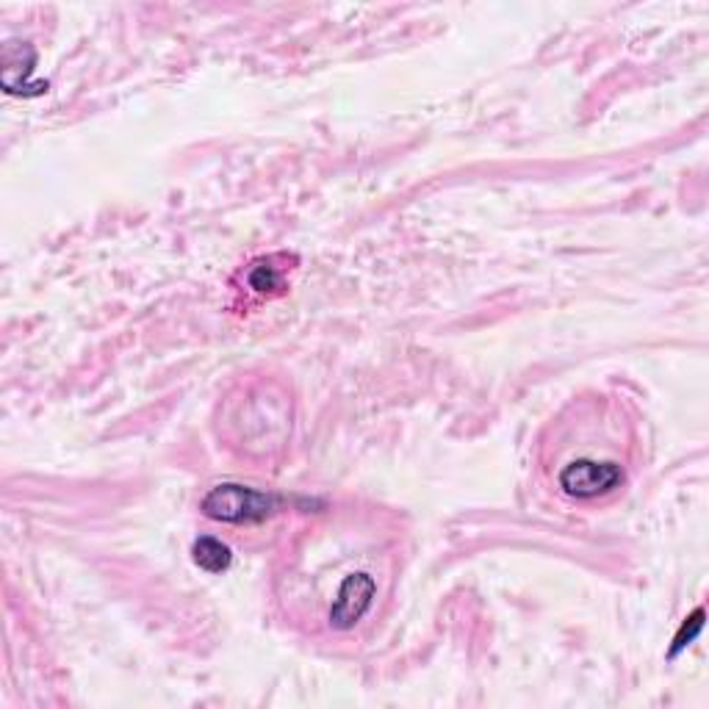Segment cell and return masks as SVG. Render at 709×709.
<instances>
[{
  "mask_svg": "<svg viewBox=\"0 0 709 709\" xmlns=\"http://www.w3.org/2000/svg\"><path fill=\"white\" fill-rule=\"evenodd\" d=\"M278 261V255L272 258H261V261H255L247 272V285L253 289L255 294H264V297H272V294L283 292V269L274 267Z\"/></svg>",
  "mask_w": 709,
  "mask_h": 709,
  "instance_id": "obj_5",
  "label": "cell"
},
{
  "mask_svg": "<svg viewBox=\"0 0 709 709\" xmlns=\"http://www.w3.org/2000/svg\"><path fill=\"white\" fill-rule=\"evenodd\" d=\"M377 583L369 574H350L344 583L339 585V594H335L333 607H330V624L333 629L346 632L358 624L369 612L371 601H375Z\"/></svg>",
  "mask_w": 709,
  "mask_h": 709,
  "instance_id": "obj_3",
  "label": "cell"
},
{
  "mask_svg": "<svg viewBox=\"0 0 709 709\" xmlns=\"http://www.w3.org/2000/svg\"><path fill=\"white\" fill-rule=\"evenodd\" d=\"M203 513L219 524H261L280 510V499L274 493L255 491V488L224 482L211 488L200 504Z\"/></svg>",
  "mask_w": 709,
  "mask_h": 709,
  "instance_id": "obj_1",
  "label": "cell"
},
{
  "mask_svg": "<svg viewBox=\"0 0 709 709\" xmlns=\"http://www.w3.org/2000/svg\"><path fill=\"white\" fill-rule=\"evenodd\" d=\"M704 615H707V612H704V607H698V610L693 612L690 619H687L685 624H682L680 635L673 637V646H671V651H668V657H676L682 649H687V646H690V643L696 640L698 632H701V626H704Z\"/></svg>",
  "mask_w": 709,
  "mask_h": 709,
  "instance_id": "obj_6",
  "label": "cell"
},
{
  "mask_svg": "<svg viewBox=\"0 0 709 709\" xmlns=\"http://www.w3.org/2000/svg\"><path fill=\"white\" fill-rule=\"evenodd\" d=\"M626 482V468L619 461L604 457H574L558 472V488L576 502H596L621 491Z\"/></svg>",
  "mask_w": 709,
  "mask_h": 709,
  "instance_id": "obj_2",
  "label": "cell"
},
{
  "mask_svg": "<svg viewBox=\"0 0 709 709\" xmlns=\"http://www.w3.org/2000/svg\"><path fill=\"white\" fill-rule=\"evenodd\" d=\"M192 554H195V563L200 565L208 574H222V571L231 569V549L222 543V540L211 538V535H203V538L195 540L192 546Z\"/></svg>",
  "mask_w": 709,
  "mask_h": 709,
  "instance_id": "obj_4",
  "label": "cell"
}]
</instances>
